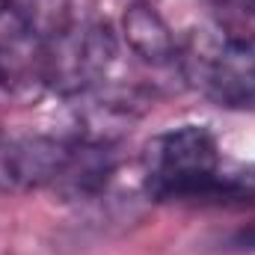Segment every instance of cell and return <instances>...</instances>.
I'll return each instance as SVG.
<instances>
[{"label": "cell", "mask_w": 255, "mask_h": 255, "mask_svg": "<svg viewBox=\"0 0 255 255\" xmlns=\"http://www.w3.org/2000/svg\"><path fill=\"white\" fill-rule=\"evenodd\" d=\"M125 36H128V45L142 60H148L154 65H163L175 57V39H172L169 27L145 3H136L125 12Z\"/></svg>", "instance_id": "obj_5"}, {"label": "cell", "mask_w": 255, "mask_h": 255, "mask_svg": "<svg viewBox=\"0 0 255 255\" xmlns=\"http://www.w3.org/2000/svg\"><path fill=\"white\" fill-rule=\"evenodd\" d=\"M142 184L157 202L208 199L235 190L223 172L217 136L205 125H178L157 133L142 154Z\"/></svg>", "instance_id": "obj_1"}, {"label": "cell", "mask_w": 255, "mask_h": 255, "mask_svg": "<svg viewBox=\"0 0 255 255\" xmlns=\"http://www.w3.org/2000/svg\"><path fill=\"white\" fill-rule=\"evenodd\" d=\"M0 18H12V0H0Z\"/></svg>", "instance_id": "obj_6"}, {"label": "cell", "mask_w": 255, "mask_h": 255, "mask_svg": "<svg viewBox=\"0 0 255 255\" xmlns=\"http://www.w3.org/2000/svg\"><path fill=\"white\" fill-rule=\"evenodd\" d=\"M80 136L0 133V193L60 187Z\"/></svg>", "instance_id": "obj_3"}, {"label": "cell", "mask_w": 255, "mask_h": 255, "mask_svg": "<svg viewBox=\"0 0 255 255\" xmlns=\"http://www.w3.org/2000/svg\"><path fill=\"white\" fill-rule=\"evenodd\" d=\"M116 57V36L101 21H65L45 39H36L39 86L60 95L86 92L98 83Z\"/></svg>", "instance_id": "obj_2"}, {"label": "cell", "mask_w": 255, "mask_h": 255, "mask_svg": "<svg viewBox=\"0 0 255 255\" xmlns=\"http://www.w3.org/2000/svg\"><path fill=\"white\" fill-rule=\"evenodd\" d=\"M196 60L193 77L208 101L223 110L255 113V36L229 33Z\"/></svg>", "instance_id": "obj_4"}]
</instances>
